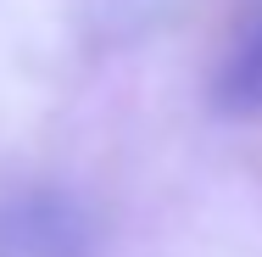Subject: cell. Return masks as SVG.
Listing matches in <instances>:
<instances>
[{"label":"cell","instance_id":"6da1fadb","mask_svg":"<svg viewBox=\"0 0 262 257\" xmlns=\"http://www.w3.org/2000/svg\"><path fill=\"white\" fill-rule=\"evenodd\" d=\"M101 224L61 185L0 190V257H95Z\"/></svg>","mask_w":262,"mask_h":257},{"label":"cell","instance_id":"7a4b0ae2","mask_svg":"<svg viewBox=\"0 0 262 257\" xmlns=\"http://www.w3.org/2000/svg\"><path fill=\"white\" fill-rule=\"evenodd\" d=\"M207 95L223 117H262V0H246L234 11Z\"/></svg>","mask_w":262,"mask_h":257}]
</instances>
